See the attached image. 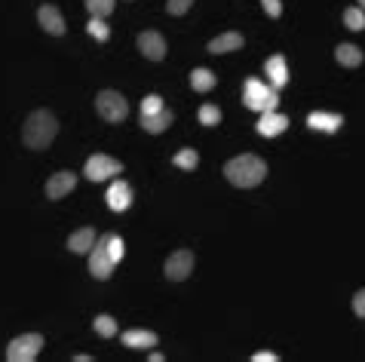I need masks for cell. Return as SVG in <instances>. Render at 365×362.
I'll list each match as a JSON object with an SVG mask.
<instances>
[{
    "instance_id": "ac0fdd59",
    "label": "cell",
    "mask_w": 365,
    "mask_h": 362,
    "mask_svg": "<svg viewBox=\"0 0 365 362\" xmlns=\"http://www.w3.org/2000/svg\"><path fill=\"white\" fill-rule=\"evenodd\" d=\"M264 71H267L270 86L283 89L285 83H289V71H285V59H283V56H270V59H267V65H264Z\"/></svg>"
},
{
    "instance_id": "4fadbf2b",
    "label": "cell",
    "mask_w": 365,
    "mask_h": 362,
    "mask_svg": "<svg viewBox=\"0 0 365 362\" xmlns=\"http://www.w3.org/2000/svg\"><path fill=\"white\" fill-rule=\"evenodd\" d=\"M307 126L320 129V133H338V129L344 126V117H341V114H332V111H313V114H307Z\"/></svg>"
},
{
    "instance_id": "cb8c5ba5",
    "label": "cell",
    "mask_w": 365,
    "mask_h": 362,
    "mask_svg": "<svg viewBox=\"0 0 365 362\" xmlns=\"http://www.w3.org/2000/svg\"><path fill=\"white\" fill-rule=\"evenodd\" d=\"M172 163L178 166V169H197V163H200V157H197V151H191V148H181L172 157Z\"/></svg>"
},
{
    "instance_id": "7a4b0ae2",
    "label": "cell",
    "mask_w": 365,
    "mask_h": 362,
    "mask_svg": "<svg viewBox=\"0 0 365 362\" xmlns=\"http://www.w3.org/2000/svg\"><path fill=\"white\" fill-rule=\"evenodd\" d=\"M56 135H59V120L50 111H34L25 120V126H22V142L31 151H46Z\"/></svg>"
},
{
    "instance_id": "ba28073f",
    "label": "cell",
    "mask_w": 365,
    "mask_h": 362,
    "mask_svg": "<svg viewBox=\"0 0 365 362\" xmlns=\"http://www.w3.org/2000/svg\"><path fill=\"white\" fill-rule=\"evenodd\" d=\"M191 273H193V252L191 249H178V252H172V255L166 258V276L172 282L188 280Z\"/></svg>"
},
{
    "instance_id": "6da1fadb",
    "label": "cell",
    "mask_w": 365,
    "mask_h": 362,
    "mask_svg": "<svg viewBox=\"0 0 365 362\" xmlns=\"http://www.w3.org/2000/svg\"><path fill=\"white\" fill-rule=\"evenodd\" d=\"M224 179L234 188H258L267 179V163L255 153H243V157H234L224 163Z\"/></svg>"
},
{
    "instance_id": "4dcf8cb0",
    "label": "cell",
    "mask_w": 365,
    "mask_h": 362,
    "mask_svg": "<svg viewBox=\"0 0 365 362\" xmlns=\"http://www.w3.org/2000/svg\"><path fill=\"white\" fill-rule=\"evenodd\" d=\"M353 313H356L359 319H365V289H359V292L353 295Z\"/></svg>"
},
{
    "instance_id": "5bb4252c",
    "label": "cell",
    "mask_w": 365,
    "mask_h": 362,
    "mask_svg": "<svg viewBox=\"0 0 365 362\" xmlns=\"http://www.w3.org/2000/svg\"><path fill=\"white\" fill-rule=\"evenodd\" d=\"M123 347H129V350H151V347H157V335L154 332H147V329H129V332H123Z\"/></svg>"
},
{
    "instance_id": "7c38bea8",
    "label": "cell",
    "mask_w": 365,
    "mask_h": 362,
    "mask_svg": "<svg viewBox=\"0 0 365 362\" xmlns=\"http://www.w3.org/2000/svg\"><path fill=\"white\" fill-rule=\"evenodd\" d=\"M285 126H289V117L279 111H264L261 120H258V135L264 138H274L279 133H285Z\"/></svg>"
},
{
    "instance_id": "484cf974",
    "label": "cell",
    "mask_w": 365,
    "mask_h": 362,
    "mask_svg": "<svg viewBox=\"0 0 365 362\" xmlns=\"http://www.w3.org/2000/svg\"><path fill=\"white\" fill-rule=\"evenodd\" d=\"M89 15H98V19H107L114 13V0H87Z\"/></svg>"
},
{
    "instance_id": "44dd1931",
    "label": "cell",
    "mask_w": 365,
    "mask_h": 362,
    "mask_svg": "<svg viewBox=\"0 0 365 362\" xmlns=\"http://www.w3.org/2000/svg\"><path fill=\"white\" fill-rule=\"evenodd\" d=\"M215 83H218V77L209 71V68H193V71H191V86H193V92H212Z\"/></svg>"
},
{
    "instance_id": "9a60e30c",
    "label": "cell",
    "mask_w": 365,
    "mask_h": 362,
    "mask_svg": "<svg viewBox=\"0 0 365 362\" xmlns=\"http://www.w3.org/2000/svg\"><path fill=\"white\" fill-rule=\"evenodd\" d=\"M107 206H111L114 212H126L132 206V188L126 181H114L111 188H107Z\"/></svg>"
},
{
    "instance_id": "f546056e",
    "label": "cell",
    "mask_w": 365,
    "mask_h": 362,
    "mask_svg": "<svg viewBox=\"0 0 365 362\" xmlns=\"http://www.w3.org/2000/svg\"><path fill=\"white\" fill-rule=\"evenodd\" d=\"M157 111H163V98L160 96H147L142 102V114H157Z\"/></svg>"
},
{
    "instance_id": "30bf717a",
    "label": "cell",
    "mask_w": 365,
    "mask_h": 362,
    "mask_svg": "<svg viewBox=\"0 0 365 362\" xmlns=\"http://www.w3.org/2000/svg\"><path fill=\"white\" fill-rule=\"evenodd\" d=\"M74 188H77V175L74 172H56V175H50V181H46V197L61 199V197L71 194Z\"/></svg>"
},
{
    "instance_id": "f1b7e54d",
    "label": "cell",
    "mask_w": 365,
    "mask_h": 362,
    "mask_svg": "<svg viewBox=\"0 0 365 362\" xmlns=\"http://www.w3.org/2000/svg\"><path fill=\"white\" fill-rule=\"evenodd\" d=\"M193 6V0H169L166 3V13L169 15H184Z\"/></svg>"
},
{
    "instance_id": "603a6c76",
    "label": "cell",
    "mask_w": 365,
    "mask_h": 362,
    "mask_svg": "<svg viewBox=\"0 0 365 362\" xmlns=\"http://www.w3.org/2000/svg\"><path fill=\"white\" fill-rule=\"evenodd\" d=\"M92 326H96V332L102 338H114L117 335V322H114V317H107V313H98L96 319H92Z\"/></svg>"
},
{
    "instance_id": "836d02e7",
    "label": "cell",
    "mask_w": 365,
    "mask_h": 362,
    "mask_svg": "<svg viewBox=\"0 0 365 362\" xmlns=\"http://www.w3.org/2000/svg\"><path fill=\"white\" fill-rule=\"evenodd\" d=\"M356 3H359V6H362V10H365V0H356Z\"/></svg>"
},
{
    "instance_id": "d4e9b609",
    "label": "cell",
    "mask_w": 365,
    "mask_h": 362,
    "mask_svg": "<svg viewBox=\"0 0 365 362\" xmlns=\"http://www.w3.org/2000/svg\"><path fill=\"white\" fill-rule=\"evenodd\" d=\"M200 123H203V126H218L221 123V107L218 105H203L200 107Z\"/></svg>"
},
{
    "instance_id": "3957f363",
    "label": "cell",
    "mask_w": 365,
    "mask_h": 362,
    "mask_svg": "<svg viewBox=\"0 0 365 362\" xmlns=\"http://www.w3.org/2000/svg\"><path fill=\"white\" fill-rule=\"evenodd\" d=\"M246 107H252V111H276L279 105V89L276 86H267V83H261L258 77H248L246 80V96H243Z\"/></svg>"
},
{
    "instance_id": "9c48e42d",
    "label": "cell",
    "mask_w": 365,
    "mask_h": 362,
    "mask_svg": "<svg viewBox=\"0 0 365 362\" xmlns=\"http://www.w3.org/2000/svg\"><path fill=\"white\" fill-rule=\"evenodd\" d=\"M138 50H142V56L151 59V61L166 59V40H163V34H157V31H144V34H138Z\"/></svg>"
},
{
    "instance_id": "8992f818",
    "label": "cell",
    "mask_w": 365,
    "mask_h": 362,
    "mask_svg": "<svg viewBox=\"0 0 365 362\" xmlns=\"http://www.w3.org/2000/svg\"><path fill=\"white\" fill-rule=\"evenodd\" d=\"M123 172V163L114 157H107V153H96V157L87 160V166H83V175H87L89 181H105V179H114V175Z\"/></svg>"
},
{
    "instance_id": "52a82bcc",
    "label": "cell",
    "mask_w": 365,
    "mask_h": 362,
    "mask_svg": "<svg viewBox=\"0 0 365 362\" xmlns=\"http://www.w3.org/2000/svg\"><path fill=\"white\" fill-rule=\"evenodd\" d=\"M89 273L96 276V280H107V276L114 273V261H111V255H107V234L92 246V252H89Z\"/></svg>"
},
{
    "instance_id": "4316f807",
    "label": "cell",
    "mask_w": 365,
    "mask_h": 362,
    "mask_svg": "<svg viewBox=\"0 0 365 362\" xmlns=\"http://www.w3.org/2000/svg\"><path fill=\"white\" fill-rule=\"evenodd\" d=\"M87 31H89V37H96V40H102V43L107 40V37H111V31H107L105 19H98V15H92V19H89Z\"/></svg>"
},
{
    "instance_id": "5b68a950",
    "label": "cell",
    "mask_w": 365,
    "mask_h": 362,
    "mask_svg": "<svg viewBox=\"0 0 365 362\" xmlns=\"http://www.w3.org/2000/svg\"><path fill=\"white\" fill-rule=\"evenodd\" d=\"M40 347H43V335H37V332L19 335V338H13L10 347H6V359L10 362H31V359H37Z\"/></svg>"
},
{
    "instance_id": "277c9868",
    "label": "cell",
    "mask_w": 365,
    "mask_h": 362,
    "mask_svg": "<svg viewBox=\"0 0 365 362\" xmlns=\"http://www.w3.org/2000/svg\"><path fill=\"white\" fill-rule=\"evenodd\" d=\"M96 111H98V117L107 120V123H120V120L129 117V102L120 96V92L105 89L96 96Z\"/></svg>"
},
{
    "instance_id": "7402d4cb",
    "label": "cell",
    "mask_w": 365,
    "mask_h": 362,
    "mask_svg": "<svg viewBox=\"0 0 365 362\" xmlns=\"http://www.w3.org/2000/svg\"><path fill=\"white\" fill-rule=\"evenodd\" d=\"M344 25L350 31H365V10L362 6H350V10H344Z\"/></svg>"
},
{
    "instance_id": "d6986e66",
    "label": "cell",
    "mask_w": 365,
    "mask_h": 362,
    "mask_svg": "<svg viewBox=\"0 0 365 362\" xmlns=\"http://www.w3.org/2000/svg\"><path fill=\"white\" fill-rule=\"evenodd\" d=\"M243 46V34H237V31H228V34H218L215 40H209V52H234Z\"/></svg>"
},
{
    "instance_id": "ffe728a7",
    "label": "cell",
    "mask_w": 365,
    "mask_h": 362,
    "mask_svg": "<svg viewBox=\"0 0 365 362\" xmlns=\"http://www.w3.org/2000/svg\"><path fill=\"white\" fill-rule=\"evenodd\" d=\"M335 59H338V65H344V68H359L362 65V50L356 43H341L335 50Z\"/></svg>"
},
{
    "instance_id": "2e32d148",
    "label": "cell",
    "mask_w": 365,
    "mask_h": 362,
    "mask_svg": "<svg viewBox=\"0 0 365 362\" xmlns=\"http://www.w3.org/2000/svg\"><path fill=\"white\" fill-rule=\"evenodd\" d=\"M92 246H96V230L92 227H80L68 236V249H71L74 255H89Z\"/></svg>"
},
{
    "instance_id": "1f68e13d",
    "label": "cell",
    "mask_w": 365,
    "mask_h": 362,
    "mask_svg": "<svg viewBox=\"0 0 365 362\" xmlns=\"http://www.w3.org/2000/svg\"><path fill=\"white\" fill-rule=\"evenodd\" d=\"M261 6H264V13H267L270 19H279V15H283V6H279V0H261Z\"/></svg>"
},
{
    "instance_id": "83f0119b",
    "label": "cell",
    "mask_w": 365,
    "mask_h": 362,
    "mask_svg": "<svg viewBox=\"0 0 365 362\" xmlns=\"http://www.w3.org/2000/svg\"><path fill=\"white\" fill-rule=\"evenodd\" d=\"M123 252H126V246H123V240L117 234H107V255H111V261L117 264V261L123 258Z\"/></svg>"
},
{
    "instance_id": "8fae6325",
    "label": "cell",
    "mask_w": 365,
    "mask_h": 362,
    "mask_svg": "<svg viewBox=\"0 0 365 362\" xmlns=\"http://www.w3.org/2000/svg\"><path fill=\"white\" fill-rule=\"evenodd\" d=\"M37 19H40V28L46 31V34H52V37L65 34V19H61V13L52 3H43L40 10H37Z\"/></svg>"
},
{
    "instance_id": "e0dca14e",
    "label": "cell",
    "mask_w": 365,
    "mask_h": 362,
    "mask_svg": "<svg viewBox=\"0 0 365 362\" xmlns=\"http://www.w3.org/2000/svg\"><path fill=\"white\" fill-rule=\"evenodd\" d=\"M142 126H144V133L160 135L163 129L172 126V111H169V107H163V111H157V114H142Z\"/></svg>"
},
{
    "instance_id": "d6a6232c",
    "label": "cell",
    "mask_w": 365,
    "mask_h": 362,
    "mask_svg": "<svg viewBox=\"0 0 365 362\" xmlns=\"http://www.w3.org/2000/svg\"><path fill=\"white\" fill-rule=\"evenodd\" d=\"M252 359H255V362H276L279 356H276V353H270V350H261V353H255Z\"/></svg>"
}]
</instances>
